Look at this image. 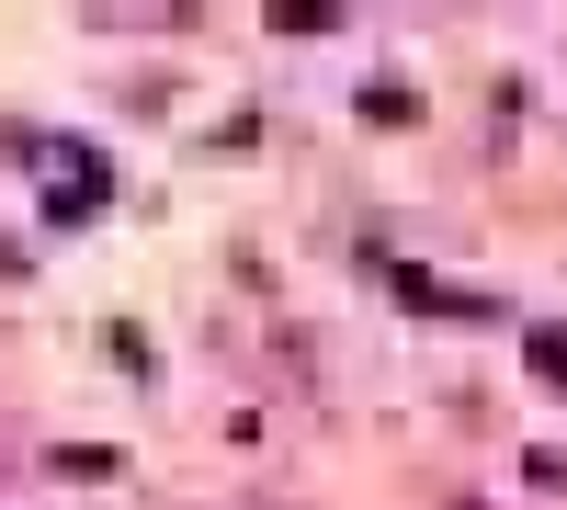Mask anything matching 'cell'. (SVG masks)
<instances>
[{"label":"cell","instance_id":"6da1fadb","mask_svg":"<svg viewBox=\"0 0 567 510\" xmlns=\"http://www.w3.org/2000/svg\"><path fill=\"white\" fill-rule=\"evenodd\" d=\"M272 23H284V34H296V23L318 34V23H329V0H272Z\"/></svg>","mask_w":567,"mask_h":510},{"label":"cell","instance_id":"7a4b0ae2","mask_svg":"<svg viewBox=\"0 0 567 510\" xmlns=\"http://www.w3.org/2000/svg\"><path fill=\"white\" fill-rule=\"evenodd\" d=\"M534 375H556V386H567V341H556V330H534Z\"/></svg>","mask_w":567,"mask_h":510}]
</instances>
